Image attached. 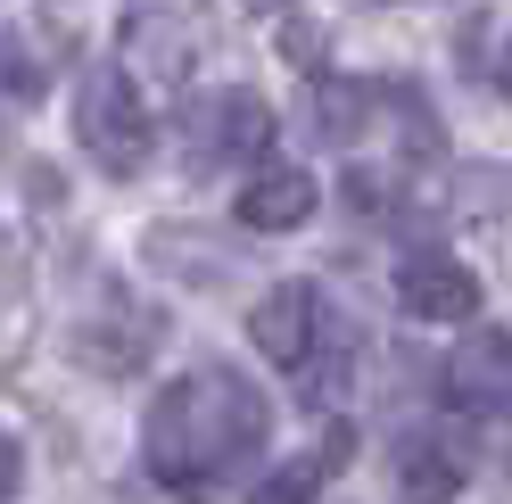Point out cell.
Masks as SVG:
<instances>
[{
    "label": "cell",
    "instance_id": "obj_1",
    "mask_svg": "<svg viewBox=\"0 0 512 504\" xmlns=\"http://www.w3.org/2000/svg\"><path fill=\"white\" fill-rule=\"evenodd\" d=\"M265 397H256L240 372H182L166 381V397L149 405L141 422V447H149V471L166 480L174 496H207L215 480H232V471L265 447Z\"/></svg>",
    "mask_w": 512,
    "mask_h": 504
},
{
    "label": "cell",
    "instance_id": "obj_2",
    "mask_svg": "<svg viewBox=\"0 0 512 504\" xmlns=\"http://www.w3.org/2000/svg\"><path fill=\"white\" fill-rule=\"evenodd\" d=\"M75 141L100 157V174H141L149 149H157V124L141 108V91L124 67H91L75 83Z\"/></svg>",
    "mask_w": 512,
    "mask_h": 504
},
{
    "label": "cell",
    "instance_id": "obj_3",
    "mask_svg": "<svg viewBox=\"0 0 512 504\" xmlns=\"http://www.w3.org/2000/svg\"><path fill=\"white\" fill-rule=\"evenodd\" d=\"M265 141H273V108L256 91H207V100L182 108V166L190 174L248 166V157H265Z\"/></svg>",
    "mask_w": 512,
    "mask_h": 504
},
{
    "label": "cell",
    "instance_id": "obj_4",
    "mask_svg": "<svg viewBox=\"0 0 512 504\" xmlns=\"http://www.w3.org/2000/svg\"><path fill=\"white\" fill-rule=\"evenodd\" d=\"M397 306L413 323H471L479 314V281L463 257H438V248H413L397 265Z\"/></svg>",
    "mask_w": 512,
    "mask_h": 504
},
{
    "label": "cell",
    "instance_id": "obj_5",
    "mask_svg": "<svg viewBox=\"0 0 512 504\" xmlns=\"http://www.w3.org/2000/svg\"><path fill=\"white\" fill-rule=\"evenodd\" d=\"M248 339H256V356H273V364H314V339H323V298L306 290V281H281V290L256 298L248 314Z\"/></svg>",
    "mask_w": 512,
    "mask_h": 504
},
{
    "label": "cell",
    "instance_id": "obj_6",
    "mask_svg": "<svg viewBox=\"0 0 512 504\" xmlns=\"http://www.w3.org/2000/svg\"><path fill=\"white\" fill-rule=\"evenodd\" d=\"M124 75H149V83L190 75V9L182 0H141L124 17Z\"/></svg>",
    "mask_w": 512,
    "mask_h": 504
},
{
    "label": "cell",
    "instance_id": "obj_7",
    "mask_svg": "<svg viewBox=\"0 0 512 504\" xmlns=\"http://www.w3.org/2000/svg\"><path fill=\"white\" fill-rule=\"evenodd\" d=\"M446 397L463 414H504L512 405V331H471L446 356Z\"/></svg>",
    "mask_w": 512,
    "mask_h": 504
},
{
    "label": "cell",
    "instance_id": "obj_8",
    "mask_svg": "<svg viewBox=\"0 0 512 504\" xmlns=\"http://www.w3.org/2000/svg\"><path fill=\"white\" fill-rule=\"evenodd\" d=\"M463 480H471L463 438H446V430H413L405 447H397V496H405V504H455Z\"/></svg>",
    "mask_w": 512,
    "mask_h": 504
},
{
    "label": "cell",
    "instance_id": "obj_9",
    "mask_svg": "<svg viewBox=\"0 0 512 504\" xmlns=\"http://www.w3.org/2000/svg\"><path fill=\"white\" fill-rule=\"evenodd\" d=\"M232 215L248 232H298L306 215H314V174L306 166H265V174H248L240 182V199Z\"/></svg>",
    "mask_w": 512,
    "mask_h": 504
},
{
    "label": "cell",
    "instance_id": "obj_10",
    "mask_svg": "<svg viewBox=\"0 0 512 504\" xmlns=\"http://www.w3.org/2000/svg\"><path fill=\"white\" fill-rule=\"evenodd\" d=\"M372 124V91L364 83H314V133L323 141H356Z\"/></svg>",
    "mask_w": 512,
    "mask_h": 504
},
{
    "label": "cell",
    "instance_id": "obj_11",
    "mask_svg": "<svg viewBox=\"0 0 512 504\" xmlns=\"http://www.w3.org/2000/svg\"><path fill=\"white\" fill-rule=\"evenodd\" d=\"M339 455H347V438H331V447L314 455V463H290V471H273V480L256 488L248 504H314V488H323V471H331Z\"/></svg>",
    "mask_w": 512,
    "mask_h": 504
},
{
    "label": "cell",
    "instance_id": "obj_12",
    "mask_svg": "<svg viewBox=\"0 0 512 504\" xmlns=\"http://www.w3.org/2000/svg\"><path fill=\"white\" fill-rule=\"evenodd\" d=\"M281 58H290V67H323V25L290 17V25H281Z\"/></svg>",
    "mask_w": 512,
    "mask_h": 504
},
{
    "label": "cell",
    "instance_id": "obj_13",
    "mask_svg": "<svg viewBox=\"0 0 512 504\" xmlns=\"http://www.w3.org/2000/svg\"><path fill=\"white\" fill-rule=\"evenodd\" d=\"M17 480H25V455H17V438H0V504L17 496Z\"/></svg>",
    "mask_w": 512,
    "mask_h": 504
},
{
    "label": "cell",
    "instance_id": "obj_14",
    "mask_svg": "<svg viewBox=\"0 0 512 504\" xmlns=\"http://www.w3.org/2000/svg\"><path fill=\"white\" fill-rule=\"evenodd\" d=\"M496 83H504V91H512V42H504V58H496Z\"/></svg>",
    "mask_w": 512,
    "mask_h": 504
},
{
    "label": "cell",
    "instance_id": "obj_15",
    "mask_svg": "<svg viewBox=\"0 0 512 504\" xmlns=\"http://www.w3.org/2000/svg\"><path fill=\"white\" fill-rule=\"evenodd\" d=\"M256 9H281V0H256Z\"/></svg>",
    "mask_w": 512,
    "mask_h": 504
}]
</instances>
